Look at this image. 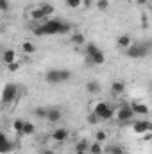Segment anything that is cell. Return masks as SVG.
<instances>
[{
    "mask_svg": "<svg viewBox=\"0 0 152 154\" xmlns=\"http://www.w3.org/2000/svg\"><path fill=\"white\" fill-rule=\"evenodd\" d=\"M66 32H70V25L61 22L59 18L45 20V23H41L34 29L36 36H54V34H66Z\"/></svg>",
    "mask_w": 152,
    "mask_h": 154,
    "instance_id": "obj_1",
    "label": "cell"
},
{
    "mask_svg": "<svg viewBox=\"0 0 152 154\" xmlns=\"http://www.w3.org/2000/svg\"><path fill=\"white\" fill-rule=\"evenodd\" d=\"M72 77L70 70H59V68H54V70H48L45 74V81L48 84H61V82H66L68 79Z\"/></svg>",
    "mask_w": 152,
    "mask_h": 154,
    "instance_id": "obj_2",
    "label": "cell"
},
{
    "mask_svg": "<svg viewBox=\"0 0 152 154\" xmlns=\"http://www.w3.org/2000/svg\"><path fill=\"white\" fill-rule=\"evenodd\" d=\"M127 56L132 59H141L149 54V43H131L127 48Z\"/></svg>",
    "mask_w": 152,
    "mask_h": 154,
    "instance_id": "obj_3",
    "label": "cell"
},
{
    "mask_svg": "<svg viewBox=\"0 0 152 154\" xmlns=\"http://www.w3.org/2000/svg\"><path fill=\"white\" fill-rule=\"evenodd\" d=\"M18 95V86L13 84V82H7L2 90V97H0V102L2 104H11Z\"/></svg>",
    "mask_w": 152,
    "mask_h": 154,
    "instance_id": "obj_4",
    "label": "cell"
},
{
    "mask_svg": "<svg viewBox=\"0 0 152 154\" xmlns=\"http://www.w3.org/2000/svg\"><path fill=\"white\" fill-rule=\"evenodd\" d=\"M93 113L99 116V120H111V116H113V109L109 108V104H108V102L100 100V102H97V104H95Z\"/></svg>",
    "mask_w": 152,
    "mask_h": 154,
    "instance_id": "obj_5",
    "label": "cell"
},
{
    "mask_svg": "<svg viewBox=\"0 0 152 154\" xmlns=\"http://www.w3.org/2000/svg\"><path fill=\"white\" fill-rule=\"evenodd\" d=\"M150 129H152V124L149 120H136V122L132 124V131H134L136 134H147Z\"/></svg>",
    "mask_w": 152,
    "mask_h": 154,
    "instance_id": "obj_6",
    "label": "cell"
},
{
    "mask_svg": "<svg viewBox=\"0 0 152 154\" xmlns=\"http://www.w3.org/2000/svg\"><path fill=\"white\" fill-rule=\"evenodd\" d=\"M61 116H63V111H61L59 108H56V106L47 108V116H45V120H48V122L56 124V122H59V120H61Z\"/></svg>",
    "mask_w": 152,
    "mask_h": 154,
    "instance_id": "obj_7",
    "label": "cell"
},
{
    "mask_svg": "<svg viewBox=\"0 0 152 154\" xmlns=\"http://www.w3.org/2000/svg\"><path fill=\"white\" fill-rule=\"evenodd\" d=\"M132 118H134V113H132L131 106L123 104V106L118 109V120H120V122H131Z\"/></svg>",
    "mask_w": 152,
    "mask_h": 154,
    "instance_id": "obj_8",
    "label": "cell"
},
{
    "mask_svg": "<svg viewBox=\"0 0 152 154\" xmlns=\"http://www.w3.org/2000/svg\"><path fill=\"white\" fill-rule=\"evenodd\" d=\"M131 109H132V113H134V116H147L149 115V106L147 104H143V102H132L131 104Z\"/></svg>",
    "mask_w": 152,
    "mask_h": 154,
    "instance_id": "obj_9",
    "label": "cell"
},
{
    "mask_svg": "<svg viewBox=\"0 0 152 154\" xmlns=\"http://www.w3.org/2000/svg\"><path fill=\"white\" fill-rule=\"evenodd\" d=\"M66 138H68V129L66 127H59V129L52 131V140L54 142L63 143V142H66Z\"/></svg>",
    "mask_w": 152,
    "mask_h": 154,
    "instance_id": "obj_10",
    "label": "cell"
},
{
    "mask_svg": "<svg viewBox=\"0 0 152 154\" xmlns=\"http://www.w3.org/2000/svg\"><path fill=\"white\" fill-rule=\"evenodd\" d=\"M13 151V143L5 136V133H0V154H9Z\"/></svg>",
    "mask_w": 152,
    "mask_h": 154,
    "instance_id": "obj_11",
    "label": "cell"
},
{
    "mask_svg": "<svg viewBox=\"0 0 152 154\" xmlns=\"http://www.w3.org/2000/svg\"><path fill=\"white\" fill-rule=\"evenodd\" d=\"M86 59H88V63H90V65H97V66H100V65H104V63H106V56L100 52V48H99L93 56H88Z\"/></svg>",
    "mask_w": 152,
    "mask_h": 154,
    "instance_id": "obj_12",
    "label": "cell"
},
{
    "mask_svg": "<svg viewBox=\"0 0 152 154\" xmlns=\"http://www.w3.org/2000/svg\"><path fill=\"white\" fill-rule=\"evenodd\" d=\"M2 61H4L5 65L14 63V61H16V52H14V50H11V48L4 50V52H2Z\"/></svg>",
    "mask_w": 152,
    "mask_h": 154,
    "instance_id": "obj_13",
    "label": "cell"
},
{
    "mask_svg": "<svg viewBox=\"0 0 152 154\" xmlns=\"http://www.w3.org/2000/svg\"><path fill=\"white\" fill-rule=\"evenodd\" d=\"M100 90H102V86H100V82H99V81H90V82L86 84V91H88V93H91V95L100 93Z\"/></svg>",
    "mask_w": 152,
    "mask_h": 154,
    "instance_id": "obj_14",
    "label": "cell"
},
{
    "mask_svg": "<svg viewBox=\"0 0 152 154\" xmlns=\"http://www.w3.org/2000/svg\"><path fill=\"white\" fill-rule=\"evenodd\" d=\"M125 91V82L123 81H114L111 84V93L113 95H122Z\"/></svg>",
    "mask_w": 152,
    "mask_h": 154,
    "instance_id": "obj_15",
    "label": "cell"
},
{
    "mask_svg": "<svg viewBox=\"0 0 152 154\" xmlns=\"http://www.w3.org/2000/svg\"><path fill=\"white\" fill-rule=\"evenodd\" d=\"M29 16H31V20H36V22H39V20H47V16H45V14H43V11L39 9V5H36V7H32V9H31Z\"/></svg>",
    "mask_w": 152,
    "mask_h": 154,
    "instance_id": "obj_16",
    "label": "cell"
},
{
    "mask_svg": "<svg viewBox=\"0 0 152 154\" xmlns=\"http://www.w3.org/2000/svg\"><path fill=\"white\" fill-rule=\"evenodd\" d=\"M131 43H132V41H131V36H129V34H120V36H118V39H116L118 48H127Z\"/></svg>",
    "mask_w": 152,
    "mask_h": 154,
    "instance_id": "obj_17",
    "label": "cell"
},
{
    "mask_svg": "<svg viewBox=\"0 0 152 154\" xmlns=\"http://www.w3.org/2000/svg\"><path fill=\"white\" fill-rule=\"evenodd\" d=\"M39 9L43 11V14H45L47 18H48V16H52V14H54V11H56V9H54V5H52V4H48V2L39 4Z\"/></svg>",
    "mask_w": 152,
    "mask_h": 154,
    "instance_id": "obj_18",
    "label": "cell"
},
{
    "mask_svg": "<svg viewBox=\"0 0 152 154\" xmlns=\"http://www.w3.org/2000/svg\"><path fill=\"white\" fill-rule=\"evenodd\" d=\"M22 50H23V54H34L38 48H36V45L32 41H23L22 43Z\"/></svg>",
    "mask_w": 152,
    "mask_h": 154,
    "instance_id": "obj_19",
    "label": "cell"
},
{
    "mask_svg": "<svg viewBox=\"0 0 152 154\" xmlns=\"http://www.w3.org/2000/svg\"><path fill=\"white\" fill-rule=\"evenodd\" d=\"M34 131H36V127L32 122H23V129H22L23 136H31V134H34Z\"/></svg>",
    "mask_w": 152,
    "mask_h": 154,
    "instance_id": "obj_20",
    "label": "cell"
},
{
    "mask_svg": "<svg viewBox=\"0 0 152 154\" xmlns=\"http://www.w3.org/2000/svg\"><path fill=\"white\" fill-rule=\"evenodd\" d=\"M88 151L91 154H102V143H99V142H95V143H90V147H88Z\"/></svg>",
    "mask_w": 152,
    "mask_h": 154,
    "instance_id": "obj_21",
    "label": "cell"
},
{
    "mask_svg": "<svg viewBox=\"0 0 152 154\" xmlns=\"http://www.w3.org/2000/svg\"><path fill=\"white\" fill-rule=\"evenodd\" d=\"M23 122H25V120H22V118H16V120L13 122V131H14V133H18V134H22V129H23Z\"/></svg>",
    "mask_w": 152,
    "mask_h": 154,
    "instance_id": "obj_22",
    "label": "cell"
},
{
    "mask_svg": "<svg viewBox=\"0 0 152 154\" xmlns=\"http://www.w3.org/2000/svg\"><path fill=\"white\" fill-rule=\"evenodd\" d=\"M72 43L74 45H84V36L81 34V32H75V34H72Z\"/></svg>",
    "mask_w": 152,
    "mask_h": 154,
    "instance_id": "obj_23",
    "label": "cell"
},
{
    "mask_svg": "<svg viewBox=\"0 0 152 154\" xmlns=\"http://www.w3.org/2000/svg\"><path fill=\"white\" fill-rule=\"evenodd\" d=\"M97 50H99V47H97L95 43H88V45H86V57H88V56H93Z\"/></svg>",
    "mask_w": 152,
    "mask_h": 154,
    "instance_id": "obj_24",
    "label": "cell"
},
{
    "mask_svg": "<svg viewBox=\"0 0 152 154\" xmlns=\"http://www.w3.org/2000/svg\"><path fill=\"white\" fill-rule=\"evenodd\" d=\"M20 68H22V63H18V61H14V63H9V65H7V70H9L11 74H16Z\"/></svg>",
    "mask_w": 152,
    "mask_h": 154,
    "instance_id": "obj_25",
    "label": "cell"
},
{
    "mask_svg": "<svg viewBox=\"0 0 152 154\" xmlns=\"http://www.w3.org/2000/svg\"><path fill=\"white\" fill-rule=\"evenodd\" d=\"M88 147H90V143H88L86 140H81V142H77L75 151H82V152H86V151H88Z\"/></svg>",
    "mask_w": 152,
    "mask_h": 154,
    "instance_id": "obj_26",
    "label": "cell"
},
{
    "mask_svg": "<svg viewBox=\"0 0 152 154\" xmlns=\"http://www.w3.org/2000/svg\"><path fill=\"white\" fill-rule=\"evenodd\" d=\"M108 154H123V149L120 145H109L108 147Z\"/></svg>",
    "mask_w": 152,
    "mask_h": 154,
    "instance_id": "obj_27",
    "label": "cell"
},
{
    "mask_svg": "<svg viewBox=\"0 0 152 154\" xmlns=\"http://www.w3.org/2000/svg\"><path fill=\"white\" fill-rule=\"evenodd\" d=\"M65 2H66V5H68L70 9H77V7L82 5V0H65Z\"/></svg>",
    "mask_w": 152,
    "mask_h": 154,
    "instance_id": "obj_28",
    "label": "cell"
},
{
    "mask_svg": "<svg viewBox=\"0 0 152 154\" xmlns=\"http://www.w3.org/2000/svg\"><path fill=\"white\" fill-rule=\"evenodd\" d=\"M106 131H97L95 133V142H99V143H102V142H106Z\"/></svg>",
    "mask_w": 152,
    "mask_h": 154,
    "instance_id": "obj_29",
    "label": "cell"
},
{
    "mask_svg": "<svg viewBox=\"0 0 152 154\" xmlns=\"http://www.w3.org/2000/svg\"><path fill=\"white\" fill-rule=\"evenodd\" d=\"M34 115L38 116V118H43V120H45V116H47V108H36V109H34Z\"/></svg>",
    "mask_w": 152,
    "mask_h": 154,
    "instance_id": "obj_30",
    "label": "cell"
},
{
    "mask_svg": "<svg viewBox=\"0 0 152 154\" xmlns=\"http://www.w3.org/2000/svg\"><path fill=\"white\" fill-rule=\"evenodd\" d=\"M95 5H97L100 11H106V9L109 7V2H108V0H97V4H95Z\"/></svg>",
    "mask_w": 152,
    "mask_h": 154,
    "instance_id": "obj_31",
    "label": "cell"
},
{
    "mask_svg": "<svg viewBox=\"0 0 152 154\" xmlns=\"http://www.w3.org/2000/svg\"><path fill=\"white\" fill-rule=\"evenodd\" d=\"M9 0H0V11H4V13H7L9 11Z\"/></svg>",
    "mask_w": 152,
    "mask_h": 154,
    "instance_id": "obj_32",
    "label": "cell"
},
{
    "mask_svg": "<svg viewBox=\"0 0 152 154\" xmlns=\"http://www.w3.org/2000/svg\"><path fill=\"white\" fill-rule=\"evenodd\" d=\"M88 122H90V124H97V122H100V120H99V116L95 115V113H91V115L88 116Z\"/></svg>",
    "mask_w": 152,
    "mask_h": 154,
    "instance_id": "obj_33",
    "label": "cell"
},
{
    "mask_svg": "<svg viewBox=\"0 0 152 154\" xmlns=\"http://www.w3.org/2000/svg\"><path fill=\"white\" fill-rule=\"evenodd\" d=\"M149 2H150V0H136L138 5H145V4H149Z\"/></svg>",
    "mask_w": 152,
    "mask_h": 154,
    "instance_id": "obj_34",
    "label": "cell"
},
{
    "mask_svg": "<svg viewBox=\"0 0 152 154\" xmlns=\"http://www.w3.org/2000/svg\"><path fill=\"white\" fill-rule=\"evenodd\" d=\"M90 4H91V0H82V5L84 7H90Z\"/></svg>",
    "mask_w": 152,
    "mask_h": 154,
    "instance_id": "obj_35",
    "label": "cell"
},
{
    "mask_svg": "<svg viewBox=\"0 0 152 154\" xmlns=\"http://www.w3.org/2000/svg\"><path fill=\"white\" fill-rule=\"evenodd\" d=\"M43 154H56V152H52V151H43Z\"/></svg>",
    "mask_w": 152,
    "mask_h": 154,
    "instance_id": "obj_36",
    "label": "cell"
},
{
    "mask_svg": "<svg viewBox=\"0 0 152 154\" xmlns=\"http://www.w3.org/2000/svg\"><path fill=\"white\" fill-rule=\"evenodd\" d=\"M75 154H86V152H82V151H75Z\"/></svg>",
    "mask_w": 152,
    "mask_h": 154,
    "instance_id": "obj_37",
    "label": "cell"
},
{
    "mask_svg": "<svg viewBox=\"0 0 152 154\" xmlns=\"http://www.w3.org/2000/svg\"><path fill=\"white\" fill-rule=\"evenodd\" d=\"M0 56H2V48H0Z\"/></svg>",
    "mask_w": 152,
    "mask_h": 154,
    "instance_id": "obj_38",
    "label": "cell"
}]
</instances>
